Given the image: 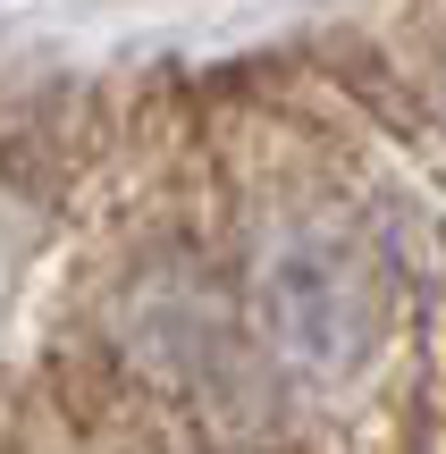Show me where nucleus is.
Masks as SVG:
<instances>
[{
	"label": "nucleus",
	"mask_w": 446,
	"mask_h": 454,
	"mask_svg": "<svg viewBox=\"0 0 446 454\" xmlns=\"http://www.w3.org/2000/svg\"><path fill=\"white\" fill-rule=\"evenodd\" d=\"M270 320L303 371H354L371 345V294L337 253H295L270 278Z\"/></svg>",
	"instance_id": "f257e3e1"
}]
</instances>
